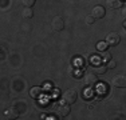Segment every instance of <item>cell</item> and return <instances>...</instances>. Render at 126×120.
I'll return each mask as SVG.
<instances>
[{"mask_svg":"<svg viewBox=\"0 0 126 120\" xmlns=\"http://www.w3.org/2000/svg\"><path fill=\"white\" fill-rule=\"evenodd\" d=\"M42 94V88L40 87H32L31 89H30V96H32L34 99H38L39 96Z\"/></svg>","mask_w":126,"mask_h":120,"instance_id":"obj_9","label":"cell"},{"mask_svg":"<svg viewBox=\"0 0 126 120\" xmlns=\"http://www.w3.org/2000/svg\"><path fill=\"white\" fill-rule=\"evenodd\" d=\"M110 60H111V55H110L109 52H106V51H102V53L99 55V61L106 64L107 61H110Z\"/></svg>","mask_w":126,"mask_h":120,"instance_id":"obj_10","label":"cell"},{"mask_svg":"<svg viewBox=\"0 0 126 120\" xmlns=\"http://www.w3.org/2000/svg\"><path fill=\"white\" fill-rule=\"evenodd\" d=\"M95 22V17L93 16V15H87V16H86V23L87 24H93Z\"/></svg>","mask_w":126,"mask_h":120,"instance_id":"obj_16","label":"cell"},{"mask_svg":"<svg viewBox=\"0 0 126 120\" xmlns=\"http://www.w3.org/2000/svg\"><path fill=\"white\" fill-rule=\"evenodd\" d=\"M105 13H106V11H105V8L102 7V5L94 7L93 8V12H91V15L95 17V19H102V17H105Z\"/></svg>","mask_w":126,"mask_h":120,"instance_id":"obj_7","label":"cell"},{"mask_svg":"<svg viewBox=\"0 0 126 120\" xmlns=\"http://www.w3.org/2000/svg\"><path fill=\"white\" fill-rule=\"evenodd\" d=\"M107 71V67L106 65H97V67L94 68V73L95 75H98V76H99V75H105V72Z\"/></svg>","mask_w":126,"mask_h":120,"instance_id":"obj_12","label":"cell"},{"mask_svg":"<svg viewBox=\"0 0 126 120\" xmlns=\"http://www.w3.org/2000/svg\"><path fill=\"white\" fill-rule=\"evenodd\" d=\"M83 83H85V85H87L89 88L94 87L95 84L98 83V75H95V73H86L85 77H83Z\"/></svg>","mask_w":126,"mask_h":120,"instance_id":"obj_2","label":"cell"},{"mask_svg":"<svg viewBox=\"0 0 126 120\" xmlns=\"http://www.w3.org/2000/svg\"><path fill=\"white\" fill-rule=\"evenodd\" d=\"M22 3L24 4V7H32L35 4V0H22Z\"/></svg>","mask_w":126,"mask_h":120,"instance_id":"obj_15","label":"cell"},{"mask_svg":"<svg viewBox=\"0 0 126 120\" xmlns=\"http://www.w3.org/2000/svg\"><path fill=\"white\" fill-rule=\"evenodd\" d=\"M121 5H122L121 0H107V7H109V8L115 10V8H119Z\"/></svg>","mask_w":126,"mask_h":120,"instance_id":"obj_11","label":"cell"},{"mask_svg":"<svg viewBox=\"0 0 126 120\" xmlns=\"http://www.w3.org/2000/svg\"><path fill=\"white\" fill-rule=\"evenodd\" d=\"M4 116L7 119H16L17 118V111L12 109V108H8V109L4 112Z\"/></svg>","mask_w":126,"mask_h":120,"instance_id":"obj_8","label":"cell"},{"mask_svg":"<svg viewBox=\"0 0 126 120\" xmlns=\"http://www.w3.org/2000/svg\"><path fill=\"white\" fill-rule=\"evenodd\" d=\"M111 85L117 88H125L126 87V76L125 75H117L111 79Z\"/></svg>","mask_w":126,"mask_h":120,"instance_id":"obj_3","label":"cell"},{"mask_svg":"<svg viewBox=\"0 0 126 120\" xmlns=\"http://www.w3.org/2000/svg\"><path fill=\"white\" fill-rule=\"evenodd\" d=\"M106 64H107L106 67H107V68H110V70H111V68H115V63L111 61V60H110V61H107Z\"/></svg>","mask_w":126,"mask_h":120,"instance_id":"obj_17","label":"cell"},{"mask_svg":"<svg viewBox=\"0 0 126 120\" xmlns=\"http://www.w3.org/2000/svg\"><path fill=\"white\" fill-rule=\"evenodd\" d=\"M122 17H124V19H126V7L122 8Z\"/></svg>","mask_w":126,"mask_h":120,"instance_id":"obj_18","label":"cell"},{"mask_svg":"<svg viewBox=\"0 0 126 120\" xmlns=\"http://www.w3.org/2000/svg\"><path fill=\"white\" fill-rule=\"evenodd\" d=\"M22 15H23V17H24V19H31L32 15H34V12H32L31 7H26L24 10H23Z\"/></svg>","mask_w":126,"mask_h":120,"instance_id":"obj_13","label":"cell"},{"mask_svg":"<svg viewBox=\"0 0 126 120\" xmlns=\"http://www.w3.org/2000/svg\"><path fill=\"white\" fill-rule=\"evenodd\" d=\"M97 48H98V51H106L107 43H106V41H99V43H98V46H97Z\"/></svg>","mask_w":126,"mask_h":120,"instance_id":"obj_14","label":"cell"},{"mask_svg":"<svg viewBox=\"0 0 126 120\" xmlns=\"http://www.w3.org/2000/svg\"><path fill=\"white\" fill-rule=\"evenodd\" d=\"M77 96H78V94L75 89H67L63 94V100L67 104H74L77 101Z\"/></svg>","mask_w":126,"mask_h":120,"instance_id":"obj_1","label":"cell"},{"mask_svg":"<svg viewBox=\"0 0 126 120\" xmlns=\"http://www.w3.org/2000/svg\"><path fill=\"white\" fill-rule=\"evenodd\" d=\"M55 112H56V115L59 116V118H64V116H67L68 113H70V107H68V104L67 103H61V104H58V106L55 107Z\"/></svg>","mask_w":126,"mask_h":120,"instance_id":"obj_4","label":"cell"},{"mask_svg":"<svg viewBox=\"0 0 126 120\" xmlns=\"http://www.w3.org/2000/svg\"><path fill=\"white\" fill-rule=\"evenodd\" d=\"M119 41H121V37H119V35L115 34V32L109 34L106 37V43H107V46H110V47H115Z\"/></svg>","mask_w":126,"mask_h":120,"instance_id":"obj_5","label":"cell"},{"mask_svg":"<svg viewBox=\"0 0 126 120\" xmlns=\"http://www.w3.org/2000/svg\"><path fill=\"white\" fill-rule=\"evenodd\" d=\"M51 27H52L54 31L59 32L63 29V27H64V22H63V19L61 16H55L52 19V22H51Z\"/></svg>","mask_w":126,"mask_h":120,"instance_id":"obj_6","label":"cell"}]
</instances>
